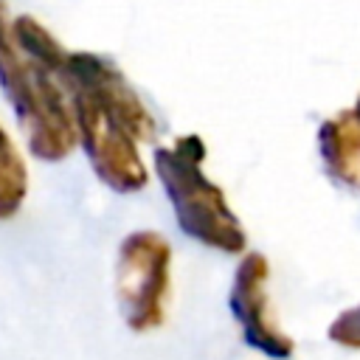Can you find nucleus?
Wrapping results in <instances>:
<instances>
[{
    "mask_svg": "<svg viewBox=\"0 0 360 360\" xmlns=\"http://www.w3.org/2000/svg\"><path fill=\"white\" fill-rule=\"evenodd\" d=\"M352 115L360 121V98H357V104H354V110H352Z\"/></svg>",
    "mask_w": 360,
    "mask_h": 360,
    "instance_id": "10",
    "label": "nucleus"
},
{
    "mask_svg": "<svg viewBox=\"0 0 360 360\" xmlns=\"http://www.w3.org/2000/svg\"><path fill=\"white\" fill-rule=\"evenodd\" d=\"M318 146L323 166L335 180L360 186V121L354 115L323 121L318 129Z\"/></svg>",
    "mask_w": 360,
    "mask_h": 360,
    "instance_id": "7",
    "label": "nucleus"
},
{
    "mask_svg": "<svg viewBox=\"0 0 360 360\" xmlns=\"http://www.w3.org/2000/svg\"><path fill=\"white\" fill-rule=\"evenodd\" d=\"M172 295V245L158 231H132L115 256V298L132 332L163 326Z\"/></svg>",
    "mask_w": 360,
    "mask_h": 360,
    "instance_id": "2",
    "label": "nucleus"
},
{
    "mask_svg": "<svg viewBox=\"0 0 360 360\" xmlns=\"http://www.w3.org/2000/svg\"><path fill=\"white\" fill-rule=\"evenodd\" d=\"M326 338L335 343V346H343V349H352V352H360V304L343 309L326 329Z\"/></svg>",
    "mask_w": 360,
    "mask_h": 360,
    "instance_id": "9",
    "label": "nucleus"
},
{
    "mask_svg": "<svg viewBox=\"0 0 360 360\" xmlns=\"http://www.w3.org/2000/svg\"><path fill=\"white\" fill-rule=\"evenodd\" d=\"M202 138L183 135L172 146L155 149V174L188 239L219 253H242L248 248V233L231 211L225 191L202 172Z\"/></svg>",
    "mask_w": 360,
    "mask_h": 360,
    "instance_id": "1",
    "label": "nucleus"
},
{
    "mask_svg": "<svg viewBox=\"0 0 360 360\" xmlns=\"http://www.w3.org/2000/svg\"><path fill=\"white\" fill-rule=\"evenodd\" d=\"M6 98L17 112V124L25 132L34 158L56 163L76 149L79 132L70 96L56 73L28 62L22 82Z\"/></svg>",
    "mask_w": 360,
    "mask_h": 360,
    "instance_id": "3",
    "label": "nucleus"
},
{
    "mask_svg": "<svg viewBox=\"0 0 360 360\" xmlns=\"http://www.w3.org/2000/svg\"><path fill=\"white\" fill-rule=\"evenodd\" d=\"M56 76L68 90H82L96 98L135 141H149L158 132V121L152 118L135 87L104 56L90 51H70L65 68Z\"/></svg>",
    "mask_w": 360,
    "mask_h": 360,
    "instance_id": "5",
    "label": "nucleus"
},
{
    "mask_svg": "<svg viewBox=\"0 0 360 360\" xmlns=\"http://www.w3.org/2000/svg\"><path fill=\"white\" fill-rule=\"evenodd\" d=\"M68 96H70V107H73L79 143H82L96 177L118 194L141 191L146 186L149 174L138 155L135 138L87 93L68 90Z\"/></svg>",
    "mask_w": 360,
    "mask_h": 360,
    "instance_id": "4",
    "label": "nucleus"
},
{
    "mask_svg": "<svg viewBox=\"0 0 360 360\" xmlns=\"http://www.w3.org/2000/svg\"><path fill=\"white\" fill-rule=\"evenodd\" d=\"M11 37H14V45L20 48V53L28 62H34V65H39L51 73H59L65 68L70 51H65L62 42L31 14H22V17L11 20Z\"/></svg>",
    "mask_w": 360,
    "mask_h": 360,
    "instance_id": "8",
    "label": "nucleus"
},
{
    "mask_svg": "<svg viewBox=\"0 0 360 360\" xmlns=\"http://www.w3.org/2000/svg\"><path fill=\"white\" fill-rule=\"evenodd\" d=\"M267 278H270L267 259L256 250L245 253L233 273L228 307H231L233 321L242 329V340L253 352H259L270 360H290L295 352V343L273 318Z\"/></svg>",
    "mask_w": 360,
    "mask_h": 360,
    "instance_id": "6",
    "label": "nucleus"
}]
</instances>
